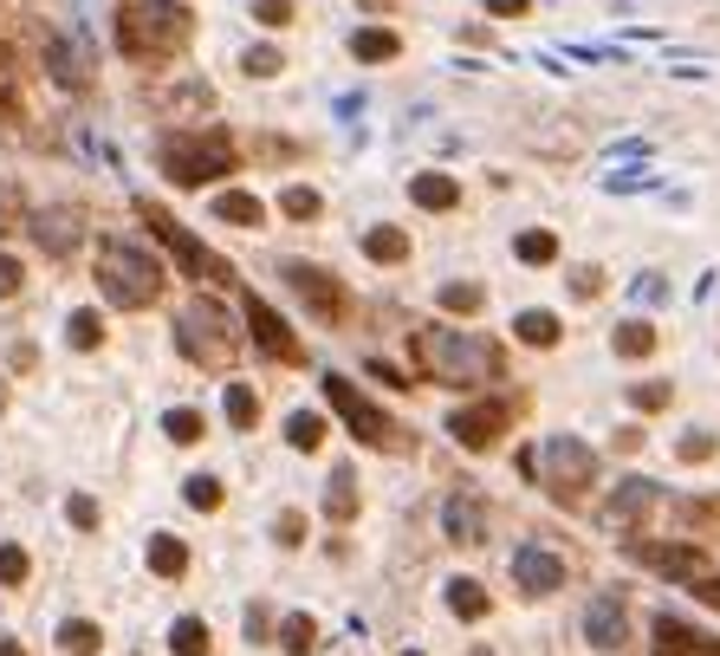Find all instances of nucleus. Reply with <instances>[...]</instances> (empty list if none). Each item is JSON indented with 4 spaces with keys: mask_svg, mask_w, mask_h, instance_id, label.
Segmentation results:
<instances>
[{
    "mask_svg": "<svg viewBox=\"0 0 720 656\" xmlns=\"http://www.w3.org/2000/svg\"><path fill=\"white\" fill-rule=\"evenodd\" d=\"M363 13H396V0H358Z\"/></svg>",
    "mask_w": 720,
    "mask_h": 656,
    "instance_id": "55",
    "label": "nucleus"
},
{
    "mask_svg": "<svg viewBox=\"0 0 720 656\" xmlns=\"http://www.w3.org/2000/svg\"><path fill=\"white\" fill-rule=\"evenodd\" d=\"M247 637H254V644L273 637V611H267V604H247Z\"/></svg>",
    "mask_w": 720,
    "mask_h": 656,
    "instance_id": "49",
    "label": "nucleus"
},
{
    "mask_svg": "<svg viewBox=\"0 0 720 656\" xmlns=\"http://www.w3.org/2000/svg\"><path fill=\"white\" fill-rule=\"evenodd\" d=\"M169 651H176V656H209V651H215V637H209V624H202V618H176Z\"/></svg>",
    "mask_w": 720,
    "mask_h": 656,
    "instance_id": "27",
    "label": "nucleus"
},
{
    "mask_svg": "<svg viewBox=\"0 0 720 656\" xmlns=\"http://www.w3.org/2000/svg\"><path fill=\"white\" fill-rule=\"evenodd\" d=\"M655 481H643V475H630V481H617V494H610V508H604V526L610 533H643V520L655 513Z\"/></svg>",
    "mask_w": 720,
    "mask_h": 656,
    "instance_id": "12",
    "label": "nucleus"
},
{
    "mask_svg": "<svg viewBox=\"0 0 720 656\" xmlns=\"http://www.w3.org/2000/svg\"><path fill=\"white\" fill-rule=\"evenodd\" d=\"M240 66H247V78H280V73H286V59H280V46H254V53H247Z\"/></svg>",
    "mask_w": 720,
    "mask_h": 656,
    "instance_id": "40",
    "label": "nucleus"
},
{
    "mask_svg": "<svg viewBox=\"0 0 720 656\" xmlns=\"http://www.w3.org/2000/svg\"><path fill=\"white\" fill-rule=\"evenodd\" d=\"M149 572H156V579H182V572H189V546H182L176 533H156V540H149Z\"/></svg>",
    "mask_w": 720,
    "mask_h": 656,
    "instance_id": "21",
    "label": "nucleus"
},
{
    "mask_svg": "<svg viewBox=\"0 0 720 656\" xmlns=\"http://www.w3.org/2000/svg\"><path fill=\"white\" fill-rule=\"evenodd\" d=\"M98 287H104L111 305L144 312V305H156V292H162V267L149 260V247L111 234V241H98Z\"/></svg>",
    "mask_w": 720,
    "mask_h": 656,
    "instance_id": "3",
    "label": "nucleus"
},
{
    "mask_svg": "<svg viewBox=\"0 0 720 656\" xmlns=\"http://www.w3.org/2000/svg\"><path fill=\"white\" fill-rule=\"evenodd\" d=\"M98 644H104V631H98L91 618H66V624H59V651L66 656H98Z\"/></svg>",
    "mask_w": 720,
    "mask_h": 656,
    "instance_id": "26",
    "label": "nucleus"
},
{
    "mask_svg": "<svg viewBox=\"0 0 720 656\" xmlns=\"http://www.w3.org/2000/svg\"><path fill=\"white\" fill-rule=\"evenodd\" d=\"M630 553L643 559L649 572H662V579H688V585L708 579V559H701L695 546H655V540H643V533H637V540H630Z\"/></svg>",
    "mask_w": 720,
    "mask_h": 656,
    "instance_id": "13",
    "label": "nucleus"
},
{
    "mask_svg": "<svg viewBox=\"0 0 720 656\" xmlns=\"http://www.w3.org/2000/svg\"><path fill=\"white\" fill-rule=\"evenodd\" d=\"M0 656H26V651H20V644H0Z\"/></svg>",
    "mask_w": 720,
    "mask_h": 656,
    "instance_id": "56",
    "label": "nucleus"
},
{
    "mask_svg": "<svg viewBox=\"0 0 720 656\" xmlns=\"http://www.w3.org/2000/svg\"><path fill=\"white\" fill-rule=\"evenodd\" d=\"M539 475H545V488H552L559 501H577V494L597 481V455H590L577 436H552L545 455H539Z\"/></svg>",
    "mask_w": 720,
    "mask_h": 656,
    "instance_id": "8",
    "label": "nucleus"
},
{
    "mask_svg": "<svg viewBox=\"0 0 720 656\" xmlns=\"http://www.w3.org/2000/svg\"><path fill=\"white\" fill-rule=\"evenodd\" d=\"M409 656H423V651H409Z\"/></svg>",
    "mask_w": 720,
    "mask_h": 656,
    "instance_id": "58",
    "label": "nucleus"
},
{
    "mask_svg": "<svg viewBox=\"0 0 720 656\" xmlns=\"http://www.w3.org/2000/svg\"><path fill=\"white\" fill-rule=\"evenodd\" d=\"M254 20H260V26H286L292 0H254Z\"/></svg>",
    "mask_w": 720,
    "mask_h": 656,
    "instance_id": "45",
    "label": "nucleus"
},
{
    "mask_svg": "<svg viewBox=\"0 0 720 656\" xmlns=\"http://www.w3.org/2000/svg\"><path fill=\"white\" fill-rule=\"evenodd\" d=\"M176 345H182V358L221 370L240 352V332H234V319H227L221 299H189V305L176 312Z\"/></svg>",
    "mask_w": 720,
    "mask_h": 656,
    "instance_id": "5",
    "label": "nucleus"
},
{
    "mask_svg": "<svg viewBox=\"0 0 720 656\" xmlns=\"http://www.w3.org/2000/svg\"><path fill=\"white\" fill-rule=\"evenodd\" d=\"M655 656H720V644L682 618H655Z\"/></svg>",
    "mask_w": 720,
    "mask_h": 656,
    "instance_id": "18",
    "label": "nucleus"
},
{
    "mask_svg": "<svg viewBox=\"0 0 720 656\" xmlns=\"http://www.w3.org/2000/svg\"><path fill=\"white\" fill-rule=\"evenodd\" d=\"M247 332H254V345H260L267 358H280V365H299V358H305V345L292 338V325L267 299H254V292H247Z\"/></svg>",
    "mask_w": 720,
    "mask_h": 656,
    "instance_id": "11",
    "label": "nucleus"
},
{
    "mask_svg": "<svg viewBox=\"0 0 720 656\" xmlns=\"http://www.w3.org/2000/svg\"><path fill=\"white\" fill-rule=\"evenodd\" d=\"M280 209H286L292 221H312L318 209H325V202H318V189H305V182H292L286 196H280Z\"/></svg>",
    "mask_w": 720,
    "mask_h": 656,
    "instance_id": "39",
    "label": "nucleus"
},
{
    "mask_svg": "<svg viewBox=\"0 0 720 656\" xmlns=\"http://www.w3.org/2000/svg\"><path fill=\"white\" fill-rule=\"evenodd\" d=\"M519 260H526V267H545V260H559V234H545V227L519 234Z\"/></svg>",
    "mask_w": 720,
    "mask_h": 656,
    "instance_id": "34",
    "label": "nucleus"
},
{
    "mask_svg": "<svg viewBox=\"0 0 720 656\" xmlns=\"http://www.w3.org/2000/svg\"><path fill=\"white\" fill-rule=\"evenodd\" d=\"M325 513H331L338 526L358 513V475H351V468H331V481H325Z\"/></svg>",
    "mask_w": 720,
    "mask_h": 656,
    "instance_id": "23",
    "label": "nucleus"
},
{
    "mask_svg": "<svg viewBox=\"0 0 720 656\" xmlns=\"http://www.w3.org/2000/svg\"><path fill=\"white\" fill-rule=\"evenodd\" d=\"M513 332H519L526 345H539V352H545V345H559V319H552V312H519V319H513Z\"/></svg>",
    "mask_w": 720,
    "mask_h": 656,
    "instance_id": "30",
    "label": "nucleus"
},
{
    "mask_svg": "<svg viewBox=\"0 0 720 656\" xmlns=\"http://www.w3.org/2000/svg\"><path fill=\"white\" fill-rule=\"evenodd\" d=\"M182 501H189L195 513H215L221 508V481L215 475H189V481H182Z\"/></svg>",
    "mask_w": 720,
    "mask_h": 656,
    "instance_id": "35",
    "label": "nucleus"
},
{
    "mask_svg": "<svg viewBox=\"0 0 720 656\" xmlns=\"http://www.w3.org/2000/svg\"><path fill=\"white\" fill-rule=\"evenodd\" d=\"M20 287H26V267H20L13 254H0V299H13Z\"/></svg>",
    "mask_w": 720,
    "mask_h": 656,
    "instance_id": "46",
    "label": "nucleus"
},
{
    "mask_svg": "<svg viewBox=\"0 0 720 656\" xmlns=\"http://www.w3.org/2000/svg\"><path fill=\"white\" fill-rule=\"evenodd\" d=\"M137 209H144V221L156 227V241H162V247H169V254H176V260L189 267V280H209V287H234V267H227L221 254H209V247H202V241H195V234H189L182 221L169 215V209H156V202H137Z\"/></svg>",
    "mask_w": 720,
    "mask_h": 656,
    "instance_id": "7",
    "label": "nucleus"
},
{
    "mask_svg": "<svg viewBox=\"0 0 720 656\" xmlns=\"http://www.w3.org/2000/svg\"><path fill=\"white\" fill-rule=\"evenodd\" d=\"M572 287H577V299H590V292L604 287V274H597V267H577V274H572Z\"/></svg>",
    "mask_w": 720,
    "mask_h": 656,
    "instance_id": "50",
    "label": "nucleus"
},
{
    "mask_svg": "<svg viewBox=\"0 0 720 656\" xmlns=\"http://www.w3.org/2000/svg\"><path fill=\"white\" fill-rule=\"evenodd\" d=\"M33 241H40L53 260H66L78 241H85V215H78V209H40V215H33Z\"/></svg>",
    "mask_w": 720,
    "mask_h": 656,
    "instance_id": "15",
    "label": "nucleus"
},
{
    "mask_svg": "<svg viewBox=\"0 0 720 656\" xmlns=\"http://www.w3.org/2000/svg\"><path fill=\"white\" fill-rule=\"evenodd\" d=\"M280 274H286V287L299 292V299H305L325 325H338V319H345V287H338L325 267H312V260H286Z\"/></svg>",
    "mask_w": 720,
    "mask_h": 656,
    "instance_id": "9",
    "label": "nucleus"
},
{
    "mask_svg": "<svg viewBox=\"0 0 720 656\" xmlns=\"http://www.w3.org/2000/svg\"><path fill=\"white\" fill-rule=\"evenodd\" d=\"M0 410H7V383H0Z\"/></svg>",
    "mask_w": 720,
    "mask_h": 656,
    "instance_id": "57",
    "label": "nucleus"
},
{
    "mask_svg": "<svg viewBox=\"0 0 720 656\" xmlns=\"http://www.w3.org/2000/svg\"><path fill=\"white\" fill-rule=\"evenodd\" d=\"M513 585L526 598H552V591H565V559H552L545 546H519L513 553Z\"/></svg>",
    "mask_w": 720,
    "mask_h": 656,
    "instance_id": "14",
    "label": "nucleus"
},
{
    "mask_svg": "<svg viewBox=\"0 0 720 656\" xmlns=\"http://www.w3.org/2000/svg\"><path fill=\"white\" fill-rule=\"evenodd\" d=\"M708 455H715V436H708V430H688V436H682V462H708Z\"/></svg>",
    "mask_w": 720,
    "mask_h": 656,
    "instance_id": "48",
    "label": "nucleus"
},
{
    "mask_svg": "<svg viewBox=\"0 0 720 656\" xmlns=\"http://www.w3.org/2000/svg\"><path fill=\"white\" fill-rule=\"evenodd\" d=\"M280 651H286V656H312V651H318V624H312L305 611L280 618Z\"/></svg>",
    "mask_w": 720,
    "mask_h": 656,
    "instance_id": "25",
    "label": "nucleus"
},
{
    "mask_svg": "<svg viewBox=\"0 0 720 656\" xmlns=\"http://www.w3.org/2000/svg\"><path fill=\"white\" fill-rule=\"evenodd\" d=\"M416 365L429 370L435 383H454V390H474V383H494L500 377V345L481 338V332H454V325H423L416 338Z\"/></svg>",
    "mask_w": 720,
    "mask_h": 656,
    "instance_id": "1",
    "label": "nucleus"
},
{
    "mask_svg": "<svg viewBox=\"0 0 720 656\" xmlns=\"http://www.w3.org/2000/svg\"><path fill=\"white\" fill-rule=\"evenodd\" d=\"M506 423H513V410L494 397V403H468V410H454V416H448V436L481 455V448H494V442L506 436Z\"/></svg>",
    "mask_w": 720,
    "mask_h": 656,
    "instance_id": "10",
    "label": "nucleus"
},
{
    "mask_svg": "<svg viewBox=\"0 0 720 656\" xmlns=\"http://www.w3.org/2000/svg\"><path fill=\"white\" fill-rule=\"evenodd\" d=\"M215 215L234 221V227H260V221H267V209H260V196H247V189H221V196H215Z\"/></svg>",
    "mask_w": 720,
    "mask_h": 656,
    "instance_id": "22",
    "label": "nucleus"
},
{
    "mask_svg": "<svg viewBox=\"0 0 720 656\" xmlns=\"http://www.w3.org/2000/svg\"><path fill=\"white\" fill-rule=\"evenodd\" d=\"M66 520H72L78 533H91V526H98V501H91V494H72V501H66Z\"/></svg>",
    "mask_w": 720,
    "mask_h": 656,
    "instance_id": "43",
    "label": "nucleus"
},
{
    "mask_svg": "<svg viewBox=\"0 0 720 656\" xmlns=\"http://www.w3.org/2000/svg\"><path fill=\"white\" fill-rule=\"evenodd\" d=\"M441 312H481V287H468V280L441 287Z\"/></svg>",
    "mask_w": 720,
    "mask_h": 656,
    "instance_id": "41",
    "label": "nucleus"
},
{
    "mask_svg": "<svg viewBox=\"0 0 720 656\" xmlns=\"http://www.w3.org/2000/svg\"><path fill=\"white\" fill-rule=\"evenodd\" d=\"M53 78H59V85H91V66H85V53H72V46H66V40H53Z\"/></svg>",
    "mask_w": 720,
    "mask_h": 656,
    "instance_id": "29",
    "label": "nucleus"
},
{
    "mask_svg": "<svg viewBox=\"0 0 720 656\" xmlns=\"http://www.w3.org/2000/svg\"><path fill=\"white\" fill-rule=\"evenodd\" d=\"M13 227H20V189L0 182V234H13Z\"/></svg>",
    "mask_w": 720,
    "mask_h": 656,
    "instance_id": "47",
    "label": "nucleus"
},
{
    "mask_svg": "<svg viewBox=\"0 0 720 656\" xmlns=\"http://www.w3.org/2000/svg\"><path fill=\"white\" fill-rule=\"evenodd\" d=\"M630 397H637V410H668V397H675V390H668V383H655V377H649V383H637V390H630Z\"/></svg>",
    "mask_w": 720,
    "mask_h": 656,
    "instance_id": "44",
    "label": "nucleus"
},
{
    "mask_svg": "<svg viewBox=\"0 0 720 656\" xmlns=\"http://www.w3.org/2000/svg\"><path fill=\"white\" fill-rule=\"evenodd\" d=\"M286 442H292V448H305V455H312V448H325V416L299 410V416L286 423Z\"/></svg>",
    "mask_w": 720,
    "mask_h": 656,
    "instance_id": "33",
    "label": "nucleus"
},
{
    "mask_svg": "<svg viewBox=\"0 0 720 656\" xmlns=\"http://www.w3.org/2000/svg\"><path fill=\"white\" fill-rule=\"evenodd\" d=\"M66 338H72L78 352H98V345H104V319H98V312H72Z\"/></svg>",
    "mask_w": 720,
    "mask_h": 656,
    "instance_id": "36",
    "label": "nucleus"
},
{
    "mask_svg": "<svg viewBox=\"0 0 720 656\" xmlns=\"http://www.w3.org/2000/svg\"><path fill=\"white\" fill-rule=\"evenodd\" d=\"M448 611H454V618H487V585L481 579H454L448 585Z\"/></svg>",
    "mask_w": 720,
    "mask_h": 656,
    "instance_id": "28",
    "label": "nucleus"
},
{
    "mask_svg": "<svg viewBox=\"0 0 720 656\" xmlns=\"http://www.w3.org/2000/svg\"><path fill=\"white\" fill-rule=\"evenodd\" d=\"M227 423H234V430H254V423H260V397H254L247 383H227Z\"/></svg>",
    "mask_w": 720,
    "mask_h": 656,
    "instance_id": "32",
    "label": "nucleus"
},
{
    "mask_svg": "<svg viewBox=\"0 0 720 656\" xmlns=\"http://www.w3.org/2000/svg\"><path fill=\"white\" fill-rule=\"evenodd\" d=\"M441 526H448V540L454 546H481L487 540V508H481V494H448V508H441Z\"/></svg>",
    "mask_w": 720,
    "mask_h": 656,
    "instance_id": "16",
    "label": "nucleus"
},
{
    "mask_svg": "<svg viewBox=\"0 0 720 656\" xmlns=\"http://www.w3.org/2000/svg\"><path fill=\"white\" fill-rule=\"evenodd\" d=\"M526 7H532V0H487V13H500V20H519Z\"/></svg>",
    "mask_w": 720,
    "mask_h": 656,
    "instance_id": "51",
    "label": "nucleus"
},
{
    "mask_svg": "<svg viewBox=\"0 0 720 656\" xmlns=\"http://www.w3.org/2000/svg\"><path fill=\"white\" fill-rule=\"evenodd\" d=\"M363 254L383 260V267H396V260H409V234H403V227H370V234H363Z\"/></svg>",
    "mask_w": 720,
    "mask_h": 656,
    "instance_id": "24",
    "label": "nucleus"
},
{
    "mask_svg": "<svg viewBox=\"0 0 720 656\" xmlns=\"http://www.w3.org/2000/svg\"><path fill=\"white\" fill-rule=\"evenodd\" d=\"M688 520H720V501H688Z\"/></svg>",
    "mask_w": 720,
    "mask_h": 656,
    "instance_id": "53",
    "label": "nucleus"
},
{
    "mask_svg": "<svg viewBox=\"0 0 720 656\" xmlns=\"http://www.w3.org/2000/svg\"><path fill=\"white\" fill-rule=\"evenodd\" d=\"M409 196H416V209H435V215H441V209H454V202H461V182H454V176H441V169H429V176H416V182H409Z\"/></svg>",
    "mask_w": 720,
    "mask_h": 656,
    "instance_id": "19",
    "label": "nucleus"
},
{
    "mask_svg": "<svg viewBox=\"0 0 720 656\" xmlns=\"http://www.w3.org/2000/svg\"><path fill=\"white\" fill-rule=\"evenodd\" d=\"M234 163H240V149L227 131H169L162 137V176L169 182H182V189H202V182H215V176H234Z\"/></svg>",
    "mask_w": 720,
    "mask_h": 656,
    "instance_id": "4",
    "label": "nucleus"
},
{
    "mask_svg": "<svg viewBox=\"0 0 720 656\" xmlns=\"http://www.w3.org/2000/svg\"><path fill=\"white\" fill-rule=\"evenodd\" d=\"M351 53H358L363 66H390V59L403 53V40H396L390 26H363V33H351Z\"/></svg>",
    "mask_w": 720,
    "mask_h": 656,
    "instance_id": "20",
    "label": "nucleus"
},
{
    "mask_svg": "<svg viewBox=\"0 0 720 656\" xmlns=\"http://www.w3.org/2000/svg\"><path fill=\"white\" fill-rule=\"evenodd\" d=\"M617 448H623V455H630V448H643V430H637V423H623V430H617Z\"/></svg>",
    "mask_w": 720,
    "mask_h": 656,
    "instance_id": "52",
    "label": "nucleus"
},
{
    "mask_svg": "<svg viewBox=\"0 0 720 656\" xmlns=\"http://www.w3.org/2000/svg\"><path fill=\"white\" fill-rule=\"evenodd\" d=\"M701 598H708V604L720 611V572H708V579H701Z\"/></svg>",
    "mask_w": 720,
    "mask_h": 656,
    "instance_id": "54",
    "label": "nucleus"
},
{
    "mask_svg": "<svg viewBox=\"0 0 720 656\" xmlns=\"http://www.w3.org/2000/svg\"><path fill=\"white\" fill-rule=\"evenodd\" d=\"M273 540H280V546H305V513L286 508L280 520H273Z\"/></svg>",
    "mask_w": 720,
    "mask_h": 656,
    "instance_id": "42",
    "label": "nucleus"
},
{
    "mask_svg": "<svg viewBox=\"0 0 720 656\" xmlns=\"http://www.w3.org/2000/svg\"><path fill=\"white\" fill-rule=\"evenodd\" d=\"M189 33H195V13L182 0H131L117 13V46L131 59H162V53L189 46Z\"/></svg>",
    "mask_w": 720,
    "mask_h": 656,
    "instance_id": "2",
    "label": "nucleus"
},
{
    "mask_svg": "<svg viewBox=\"0 0 720 656\" xmlns=\"http://www.w3.org/2000/svg\"><path fill=\"white\" fill-rule=\"evenodd\" d=\"M649 352H655V325H643V319L617 325V358H649Z\"/></svg>",
    "mask_w": 720,
    "mask_h": 656,
    "instance_id": "31",
    "label": "nucleus"
},
{
    "mask_svg": "<svg viewBox=\"0 0 720 656\" xmlns=\"http://www.w3.org/2000/svg\"><path fill=\"white\" fill-rule=\"evenodd\" d=\"M26 572H33V559H26V553L7 540V546H0V585H7V591H20V585H26Z\"/></svg>",
    "mask_w": 720,
    "mask_h": 656,
    "instance_id": "38",
    "label": "nucleus"
},
{
    "mask_svg": "<svg viewBox=\"0 0 720 656\" xmlns=\"http://www.w3.org/2000/svg\"><path fill=\"white\" fill-rule=\"evenodd\" d=\"M623 631H630L623 604H617V598H590V611H584V637H590V651H623Z\"/></svg>",
    "mask_w": 720,
    "mask_h": 656,
    "instance_id": "17",
    "label": "nucleus"
},
{
    "mask_svg": "<svg viewBox=\"0 0 720 656\" xmlns=\"http://www.w3.org/2000/svg\"><path fill=\"white\" fill-rule=\"evenodd\" d=\"M202 430H209V423H202L195 410H169V416H162V436L182 442V448H189V442H202Z\"/></svg>",
    "mask_w": 720,
    "mask_h": 656,
    "instance_id": "37",
    "label": "nucleus"
},
{
    "mask_svg": "<svg viewBox=\"0 0 720 656\" xmlns=\"http://www.w3.org/2000/svg\"><path fill=\"white\" fill-rule=\"evenodd\" d=\"M325 403L345 416V430H351L363 448H409L403 423H396V416H383V410L363 397L358 383H351V377H338V370H331V377H325Z\"/></svg>",
    "mask_w": 720,
    "mask_h": 656,
    "instance_id": "6",
    "label": "nucleus"
}]
</instances>
